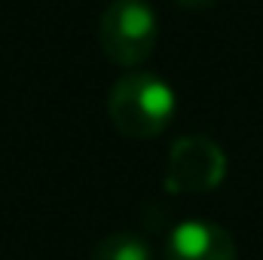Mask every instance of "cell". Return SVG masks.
Masks as SVG:
<instances>
[{
	"mask_svg": "<svg viewBox=\"0 0 263 260\" xmlns=\"http://www.w3.org/2000/svg\"><path fill=\"white\" fill-rule=\"evenodd\" d=\"M175 107L178 98L172 83H165L150 70H132L120 77L107 98V114L114 129L135 141L162 135L175 120Z\"/></svg>",
	"mask_w": 263,
	"mask_h": 260,
	"instance_id": "6da1fadb",
	"label": "cell"
},
{
	"mask_svg": "<svg viewBox=\"0 0 263 260\" xmlns=\"http://www.w3.org/2000/svg\"><path fill=\"white\" fill-rule=\"evenodd\" d=\"M104 55L120 67L144 65L159 40V18L147 0H110L98 25Z\"/></svg>",
	"mask_w": 263,
	"mask_h": 260,
	"instance_id": "7a4b0ae2",
	"label": "cell"
},
{
	"mask_svg": "<svg viewBox=\"0 0 263 260\" xmlns=\"http://www.w3.org/2000/svg\"><path fill=\"white\" fill-rule=\"evenodd\" d=\"M223 175H227V156L211 138L187 135L172 144L165 165V187L172 193H208L220 187Z\"/></svg>",
	"mask_w": 263,
	"mask_h": 260,
	"instance_id": "3957f363",
	"label": "cell"
},
{
	"mask_svg": "<svg viewBox=\"0 0 263 260\" xmlns=\"http://www.w3.org/2000/svg\"><path fill=\"white\" fill-rule=\"evenodd\" d=\"M168 260H236V239L211 220H181L165 239Z\"/></svg>",
	"mask_w": 263,
	"mask_h": 260,
	"instance_id": "277c9868",
	"label": "cell"
},
{
	"mask_svg": "<svg viewBox=\"0 0 263 260\" xmlns=\"http://www.w3.org/2000/svg\"><path fill=\"white\" fill-rule=\"evenodd\" d=\"M92 260H153V251L144 236L123 230V233L104 236L92 248Z\"/></svg>",
	"mask_w": 263,
	"mask_h": 260,
	"instance_id": "5b68a950",
	"label": "cell"
},
{
	"mask_svg": "<svg viewBox=\"0 0 263 260\" xmlns=\"http://www.w3.org/2000/svg\"><path fill=\"white\" fill-rule=\"evenodd\" d=\"M181 9H205V6H211L214 0H175Z\"/></svg>",
	"mask_w": 263,
	"mask_h": 260,
	"instance_id": "8992f818",
	"label": "cell"
}]
</instances>
